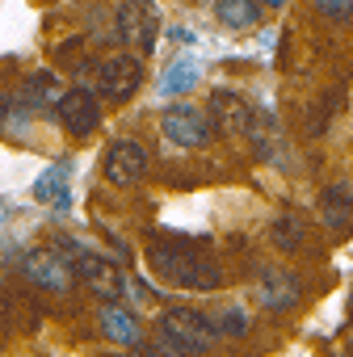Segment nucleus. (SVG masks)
Listing matches in <instances>:
<instances>
[{"mask_svg": "<svg viewBox=\"0 0 353 357\" xmlns=\"http://www.w3.org/2000/svg\"><path fill=\"white\" fill-rule=\"evenodd\" d=\"M156 328H160V344L176 357H202L223 336L219 324L198 307H168Z\"/></svg>", "mask_w": 353, "mask_h": 357, "instance_id": "f03ea898", "label": "nucleus"}, {"mask_svg": "<svg viewBox=\"0 0 353 357\" xmlns=\"http://www.w3.org/2000/svg\"><path fill=\"white\" fill-rule=\"evenodd\" d=\"M257 294H261V307L269 311H290L299 303V282L286 273V269H265L261 282H257Z\"/></svg>", "mask_w": 353, "mask_h": 357, "instance_id": "9b49d317", "label": "nucleus"}, {"mask_svg": "<svg viewBox=\"0 0 353 357\" xmlns=\"http://www.w3.org/2000/svg\"><path fill=\"white\" fill-rule=\"evenodd\" d=\"M139 84H143V55L122 51V55H110V59L97 63V93H101V97L126 101Z\"/></svg>", "mask_w": 353, "mask_h": 357, "instance_id": "0eeeda50", "label": "nucleus"}, {"mask_svg": "<svg viewBox=\"0 0 353 357\" xmlns=\"http://www.w3.org/2000/svg\"><path fill=\"white\" fill-rule=\"evenodd\" d=\"M0 223H5V206H0Z\"/></svg>", "mask_w": 353, "mask_h": 357, "instance_id": "5701e85b", "label": "nucleus"}, {"mask_svg": "<svg viewBox=\"0 0 353 357\" xmlns=\"http://www.w3.org/2000/svg\"><path fill=\"white\" fill-rule=\"evenodd\" d=\"M63 252L72 257L76 278H80L101 303H118V294L126 290V273H122L114 261H105V257H97V252H84V248H76V244H63Z\"/></svg>", "mask_w": 353, "mask_h": 357, "instance_id": "20e7f679", "label": "nucleus"}, {"mask_svg": "<svg viewBox=\"0 0 353 357\" xmlns=\"http://www.w3.org/2000/svg\"><path fill=\"white\" fill-rule=\"evenodd\" d=\"M59 97H63V89L55 84V76H51V72H43V76L26 89V101H22V105H26V109H38V105H59Z\"/></svg>", "mask_w": 353, "mask_h": 357, "instance_id": "a211bd4d", "label": "nucleus"}, {"mask_svg": "<svg viewBox=\"0 0 353 357\" xmlns=\"http://www.w3.org/2000/svg\"><path fill=\"white\" fill-rule=\"evenodd\" d=\"M269 244L278 252H299L303 248V223H299V215H278L269 223Z\"/></svg>", "mask_w": 353, "mask_h": 357, "instance_id": "f3484780", "label": "nucleus"}, {"mask_svg": "<svg viewBox=\"0 0 353 357\" xmlns=\"http://www.w3.org/2000/svg\"><path fill=\"white\" fill-rule=\"evenodd\" d=\"M160 126H164V139H168V143H176V147H206V143H211V135H215L211 114H206V109H198V105H190V101L168 105Z\"/></svg>", "mask_w": 353, "mask_h": 357, "instance_id": "423d86ee", "label": "nucleus"}, {"mask_svg": "<svg viewBox=\"0 0 353 357\" xmlns=\"http://www.w3.org/2000/svg\"><path fill=\"white\" fill-rule=\"evenodd\" d=\"M101 332L114 340V344H126V349H139L143 344V336H139V319L126 311V307H118V303H101Z\"/></svg>", "mask_w": 353, "mask_h": 357, "instance_id": "f8f14e48", "label": "nucleus"}, {"mask_svg": "<svg viewBox=\"0 0 353 357\" xmlns=\"http://www.w3.org/2000/svg\"><path fill=\"white\" fill-rule=\"evenodd\" d=\"M215 17L232 30H248L257 17H261V0H219L215 5Z\"/></svg>", "mask_w": 353, "mask_h": 357, "instance_id": "dca6fc26", "label": "nucleus"}, {"mask_svg": "<svg viewBox=\"0 0 353 357\" xmlns=\"http://www.w3.org/2000/svg\"><path fill=\"white\" fill-rule=\"evenodd\" d=\"M261 5H265V9H282V5H286V0H261Z\"/></svg>", "mask_w": 353, "mask_h": 357, "instance_id": "4be33fe9", "label": "nucleus"}, {"mask_svg": "<svg viewBox=\"0 0 353 357\" xmlns=\"http://www.w3.org/2000/svg\"><path fill=\"white\" fill-rule=\"evenodd\" d=\"M55 118L63 122L68 135L89 139V135L101 126V101H97L93 89H68V93L59 97V105H55Z\"/></svg>", "mask_w": 353, "mask_h": 357, "instance_id": "1a4fd4ad", "label": "nucleus"}, {"mask_svg": "<svg viewBox=\"0 0 353 357\" xmlns=\"http://www.w3.org/2000/svg\"><path fill=\"white\" fill-rule=\"evenodd\" d=\"M101 168H105V181H110V185L130 190V185H139L143 176H147V151H143V143H135V139H114V143L105 147Z\"/></svg>", "mask_w": 353, "mask_h": 357, "instance_id": "6e6552de", "label": "nucleus"}, {"mask_svg": "<svg viewBox=\"0 0 353 357\" xmlns=\"http://www.w3.org/2000/svg\"><path fill=\"white\" fill-rule=\"evenodd\" d=\"M114 34L122 38L126 51L135 55H147L156 47V34H160V13L151 0H122L118 5V17H114Z\"/></svg>", "mask_w": 353, "mask_h": 357, "instance_id": "7ed1b4c3", "label": "nucleus"}, {"mask_svg": "<svg viewBox=\"0 0 353 357\" xmlns=\"http://www.w3.org/2000/svg\"><path fill=\"white\" fill-rule=\"evenodd\" d=\"M198 76H202V68H198V59H176L172 68H164V76H160V97H181V93H190L194 84H198Z\"/></svg>", "mask_w": 353, "mask_h": 357, "instance_id": "2eb2a0df", "label": "nucleus"}, {"mask_svg": "<svg viewBox=\"0 0 353 357\" xmlns=\"http://www.w3.org/2000/svg\"><path fill=\"white\" fill-rule=\"evenodd\" d=\"M68 176H72V164L68 160H55L38 181H34V198L55 206V211H68Z\"/></svg>", "mask_w": 353, "mask_h": 357, "instance_id": "4468645a", "label": "nucleus"}, {"mask_svg": "<svg viewBox=\"0 0 353 357\" xmlns=\"http://www.w3.org/2000/svg\"><path fill=\"white\" fill-rule=\"evenodd\" d=\"M135 357H164V344H139Z\"/></svg>", "mask_w": 353, "mask_h": 357, "instance_id": "412c9836", "label": "nucleus"}, {"mask_svg": "<svg viewBox=\"0 0 353 357\" xmlns=\"http://www.w3.org/2000/svg\"><path fill=\"white\" fill-rule=\"evenodd\" d=\"M22 273L34 286L51 290V294H68L76 286V265H72V257L63 248H34V252H26Z\"/></svg>", "mask_w": 353, "mask_h": 357, "instance_id": "39448f33", "label": "nucleus"}, {"mask_svg": "<svg viewBox=\"0 0 353 357\" xmlns=\"http://www.w3.org/2000/svg\"><path fill=\"white\" fill-rule=\"evenodd\" d=\"M311 9H315L320 17L345 22V17H353V0H311Z\"/></svg>", "mask_w": 353, "mask_h": 357, "instance_id": "6ab92c4d", "label": "nucleus"}, {"mask_svg": "<svg viewBox=\"0 0 353 357\" xmlns=\"http://www.w3.org/2000/svg\"><path fill=\"white\" fill-rule=\"evenodd\" d=\"M206 114L215 122V135H248L253 130V105L232 89H215Z\"/></svg>", "mask_w": 353, "mask_h": 357, "instance_id": "9d476101", "label": "nucleus"}, {"mask_svg": "<svg viewBox=\"0 0 353 357\" xmlns=\"http://www.w3.org/2000/svg\"><path fill=\"white\" fill-rule=\"evenodd\" d=\"M147 265L164 286H176V290H219L223 286V269L215 265V257L198 252L190 240H156L147 248Z\"/></svg>", "mask_w": 353, "mask_h": 357, "instance_id": "f257e3e1", "label": "nucleus"}, {"mask_svg": "<svg viewBox=\"0 0 353 357\" xmlns=\"http://www.w3.org/2000/svg\"><path fill=\"white\" fill-rule=\"evenodd\" d=\"M320 211H324V223L332 231L353 236V190L349 185H328L320 198Z\"/></svg>", "mask_w": 353, "mask_h": 357, "instance_id": "ddd939ff", "label": "nucleus"}, {"mask_svg": "<svg viewBox=\"0 0 353 357\" xmlns=\"http://www.w3.org/2000/svg\"><path fill=\"white\" fill-rule=\"evenodd\" d=\"M244 328H248V315H244L240 307H227V311L219 315V332H223V336H240Z\"/></svg>", "mask_w": 353, "mask_h": 357, "instance_id": "aec40b11", "label": "nucleus"}]
</instances>
